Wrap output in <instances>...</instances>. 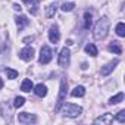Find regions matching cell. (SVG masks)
<instances>
[{"instance_id": "6da1fadb", "label": "cell", "mask_w": 125, "mask_h": 125, "mask_svg": "<svg viewBox=\"0 0 125 125\" xmlns=\"http://www.w3.org/2000/svg\"><path fill=\"white\" fill-rule=\"evenodd\" d=\"M107 31H109V19L107 18H103L97 22L96 28H94V37L97 40H102L107 35Z\"/></svg>"}, {"instance_id": "7a4b0ae2", "label": "cell", "mask_w": 125, "mask_h": 125, "mask_svg": "<svg viewBox=\"0 0 125 125\" xmlns=\"http://www.w3.org/2000/svg\"><path fill=\"white\" fill-rule=\"evenodd\" d=\"M62 112H63V115L69 116V118H77L83 113V109L77 104H72V103H68L63 106V109H62Z\"/></svg>"}, {"instance_id": "3957f363", "label": "cell", "mask_w": 125, "mask_h": 125, "mask_svg": "<svg viewBox=\"0 0 125 125\" xmlns=\"http://www.w3.org/2000/svg\"><path fill=\"white\" fill-rule=\"evenodd\" d=\"M66 90H68V83H66V80H62V81H60V88H59V96H57V106H56V110H59L60 106L63 104V100L66 99Z\"/></svg>"}, {"instance_id": "277c9868", "label": "cell", "mask_w": 125, "mask_h": 125, "mask_svg": "<svg viewBox=\"0 0 125 125\" xmlns=\"http://www.w3.org/2000/svg\"><path fill=\"white\" fill-rule=\"evenodd\" d=\"M52 57H53L52 49L49 46H43L41 47V52H40V63H43V65L49 63V62L52 60Z\"/></svg>"}, {"instance_id": "5b68a950", "label": "cell", "mask_w": 125, "mask_h": 125, "mask_svg": "<svg viewBox=\"0 0 125 125\" xmlns=\"http://www.w3.org/2000/svg\"><path fill=\"white\" fill-rule=\"evenodd\" d=\"M69 56H71L69 49L63 47V49L60 50V54H59V65L63 66V68H66V66L69 65Z\"/></svg>"}, {"instance_id": "8992f818", "label": "cell", "mask_w": 125, "mask_h": 125, "mask_svg": "<svg viewBox=\"0 0 125 125\" xmlns=\"http://www.w3.org/2000/svg\"><path fill=\"white\" fill-rule=\"evenodd\" d=\"M19 57L22 60H32L34 57V49L32 47H25L19 52Z\"/></svg>"}, {"instance_id": "52a82bcc", "label": "cell", "mask_w": 125, "mask_h": 125, "mask_svg": "<svg viewBox=\"0 0 125 125\" xmlns=\"http://www.w3.org/2000/svg\"><path fill=\"white\" fill-rule=\"evenodd\" d=\"M18 121H19L21 124H31V122H35L37 118H35L34 115H31V113L24 112V113H19V115H18Z\"/></svg>"}, {"instance_id": "ba28073f", "label": "cell", "mask_w": 125, "mask_h": 125, "mask_svg": "<svg viewBox=\"0 0 125 125\" xmlns=\"http://www.w3.org/2000/svg\"><path fill=\"white\" fill-rule=\"evenodd\" d=\"M59 38H60V34H59V28L56 27V25H53V27H50V31H49V40L52 41V43H57L59 41Z\"/></svg>"}, {"instance_id": "9c48e42d", "label": "cell", "mask_w": 125, "mask_h": 125, "mask_svg": "<svg viewBox=\"0 0 125 125\" xmlns=\"http://www.w3.org/2000/svg\"><path fill=\"white\" fill-rule=\"evenodd\" d=\"M118 65V60H113V62H109L107 65H104L103 68H102V71H100V74L103 75V77H106V75H109L113 69H115V66Z\"/></svg>"}, {"instance_id": "30bf717a", "label": "cell", "mask_w": 125, "mask_h": 125, "mask_svg": "<svg viewBox=\"0 0 125 125\" xmlns=\"http://www.w3.org/2000/svg\"><path fill=\"white\" fill-rule=\"evenodd\" d=\"M24 2L30 6V12L32 13V15H35L37 13V10H38V0H24Z\"/></svg>"}, {"instance_id": "8fae6325", "label": "cell", "mask_w": 125, "mask_h": 125, "mask_svg": "<svg viewBox=\"0 0 125 125\" xmlns=\"http://www.w3.org/2000/svg\"><path fill=\"white\" fill-rule=\"evenodd\" d=\"M34 93H35L37 96H40V97H44V96L47 94V88H46L44 84H38V85L34 87Z\"/></svg>"}, {"instance_id": "7c38bea8", "label": "cell", "mask_w": 125, "mask_h": 125, "mask_svg": "<svg viewBox=\"0 0 125 125\" xmlns=\"http://www.w3.org/2000/svg\"><path fill=\"white\" fill-rule=\"evenodd\" d=\"M32 88H34V84H32L31 80H24V81H22V84H21V90H22V91L28 93V91H31Z\"/></svg>"}, {"instance_id": "4fadbf2b", "label": "cell", "mask_w": 125, "mask_h": 125, "mask_svg": "<svg viewBox=\"0 0 125 125\" xmlns=\"http://www.w3.org/2000/svg\"><path fill=\"white\" fill-rule=\"evenodd\" d=\"M72 97H83L84 94H85V88L83 87V85H77L74 90H72Z\"/></svg>"}, {"instance_id": "5bb4252c", "label": "cell", "mask_w": 125, "mask_h": 125, "mask_svg": "<svg viewBox=\"0 0 125 125\" xmlns=\"http://www.w3.org/2000/svg\"><path fill=\"white\" fill-rule=\"evenodd\" d=\"M28 24V19H27V16H24V15H19V16H16V25H18V28L19 30H22L25 25Z\"/></svg>"}, {"instance_id": "9a60e30c", "label": "cell", "mask_w": 125, "mask_h": 125, "mask_svg": "<svg viewBox=\"0 0 125 125\" xmlns=\"http://www.w3.org/2000/svg\"><path fill=\"white\" fill-rule=\"evenodd\" d=\"M109 50L113 52L115 54H121V53H122V47H121V44H119L118 41H113V43L109 46Z\"/></svg>"}, {"instance_id": "2e32d148", "label": "cell", "mask_w": 125, "mask_h": 125, "mask_svg": "<svg viewBox=\"0 0 125 125\" xmlns=\"http://www.w3.org/2000/svg\"><path fill=\"white\" fill-rule=\"evenodd\" d=\"M56 9H57V6H56L54 3L49 5V6H47V9H46V16H47V18H52V16H54V13H56Z\"/></svg>"}, {"instance_id": "e0dca14e", "label": "cell", "mask_w": 125, "mask_h": 125, "mask_svg": "<svg viewBox=\"0 0 125 125\" xmlns=\"http://www.w3.org/2000/svg\"><path fill=\"white\" fill-rule=\"evenodd\" d=\"M85 52L88 53V54H91V56H97V47L94 46V44H87L85 46Z\"/></svg>"}, {"instance_id": "ac0fdd59", "label": "cell", "mask_w": 125, "mask_h": 125, "mask_svg": "<svg viewBox=\"0 0 125 125\" xmlns=\"http://www.w3.org/2000/svg\"><path fill=\"white\" fill-rule=\"evenodd\" d=\"M122 100H124V93H118L116 96L110 97L109 103H110V104H116V103H119V102H122Z\"/></svg>"}, {"instance_id": "d6986e66", "label": "cell", "mask_w": 125, "mask_h": 125, "mask_svg": "<svg viewBox=\"0 0 125 125\" xmlns=\"http://www.w3.org/2000/svg\"><path fill=\"white\" fill-rule=\"evenodd\" d=\"M84 19H85V24H84V27L88 30V28L91 27V24H93V16H91V13L85 12V15H84Z\"/></svg>"}, {"instance_id": "ffe728a7", "label": "cell", "mask_w": 125, "mask_h": 125, "mask_svg": "<svg viewBox=\"0 0 125 125\" xmlns=\"http://www.w3.org/2000/svg\"><path fill=\"white\" fill-rule=\"evenodd\" d=\"M116 34H118L119 37H124V35H125V25H124L122 22H119V24L116 25Z\"/></svg>"}, {"instance_id": "44dd1931", "label": "cell", "mask_w": 125, "mask_h": 125, "mask_svg": "<svg viewBox=\"0 0 125 125\" xmlns=\"http://www.w3.org/2000/svg\"><path fill=\"white\" fill-rule=\"evenodd\" d=\"M112 119H113V118H112L110 115H106V116H103V118L96 119L94 122H96V124H100V122H102V124H110V121H112Z\"/></svg>"}, {"instance_id": "7402d4cb", "label": "cell", "mask_w": 125, "mask_h": 125, "mask_svg": "<svg viewBox=\"0 0 125 125\" xmlns=\"http://www.w3.org/2000/svg\"><path fill=\"white\" fill-rule=\"evenodd\" d=\"M6 75H8V78H10V80H15L16 77H18V71H15V69H6Z\"/></svg>"}, {"instance_id": "603a6c76", "label": "cell", "mask_w": 125, "mask_h": 125, "mask_svg": "<svg viewBox=\"0 0 125 125\" xmlns=\"http://www.w3.org/2000/svg\"><path fill=\"white\" fill-rule=\"evenodd\" d=\"M74 8H75V5H74V3H71V2H69V3H63V5H62V10H63V12H71Z\"/></svg>"}, {"instance_id": "cb8c5ba5", "label": "cell", "mask_w": 125, "mask_h": 125, "mask_svg": "<svg viewBox=\"0 0 125 125\" xmlns=\"http://www.w3.org/2000/svg\"><path fill=\"white\" fill-rule=\"evenodd\" d=\"M24 103H25V99H24V97H15L13 106H15V107H21V106H24Z\"/></svg>"}, {"instance_id": "d4e9b609", "label": "cell", "mask_w": 125, "mask_h": 125, "mask_svg": "<svg viewBox=\"0 0 125 125\" xmlns=\"http://www.w3.org/2000/svg\"><path fill=\"white\" fill-rule=\"evenodd\" d=\"M116 119H118L119 122H125V110H121V112H118V115H116Z\"/></svg>"}, {"instance_id": "484cf974", "label": "cell", "mask_w": 125, "mask_h": 125, "mask_svg": "<svg viewBox=\"0 0 125 125\" xmlns=\"http://www.w3.org/2000/svg\"><path fill=\"white\" fill-rule=\"evenodd\" d=\"M32 40H34V37L31 35V37H27V38H24V43H25V44H28V43H30V41H32Z\"/></svg>"}, {"instance_id": "4316f807", "label": "cell", "mask_w": 125, "mask_h": 125, "mask_svg": "<svg viewBox=\"0 0 125 125\" xmlns=\"http://www.w3.org/2000/svg\"><path fill=\"white\" fill-rule=\"evenodd\" d=\"M13 8H15L16 10H19V12H21V6H19V5H13Z\"/></svg>"}, {"instance_id": "83f0119b", "label": "cell", "mask_w": 125, "mask_h": 125, "mask_svg": "<svg viewBox=\"0 0 125 125\" xmlns=\"http://www.w3.org/2000/svg\"><path fill=\"white\" fill-rule=\"evenodd\" d=\"M2 87H3V80L0 78V90H2Z\"/></svg>"}]
</instances>
